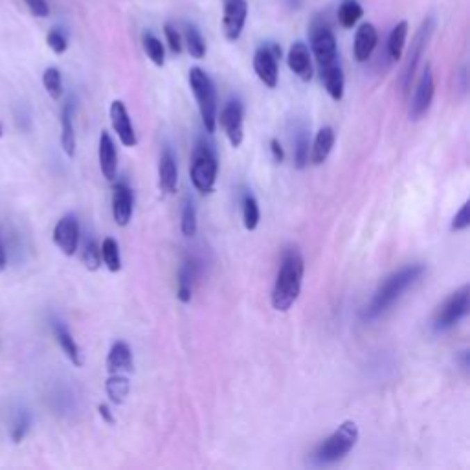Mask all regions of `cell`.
Returning a JSON list of instances; mask_svg holds the SVG:
<instances>
[{
  "label": "cell",
  "mask_w": 470,
  "mask_h": 470,
  "mask_svg": "<svg viewBox=\"0 0 470 470\" xmlns=\"http://www.w3.org/2000/svg\"><path fill=\"white\" fill-rule=\"evenodd\" d=\"M303 272H305V265H303L302 254L296 248H286L283 252L282 266L272 289V307L277 312H286L294 305L302 292Z\"/></svg>",
  "instance_id": "cell-1"
},
{
  "label": "cell",
  "mask_w": 470,
  "mask_h": 470,
  "mask_svg": "<svg viewBox=\"0 0 470 470\" xmlns=\"http://www.w3.org/2000/svg\"><path fill=\"white\" fill-rule=\"evenodd\" d=\"M423 274H424L423 265L403 266L400 270L389 274L377 289L373 300L369 302L368 309H366V318H368V320H375V318L382 316L384 312L388 311L389 307L394 305L397 300H400V296H403L404 292L408 291L410 286L414 285Z\"/></svg>",
  "instance_id": "cell-2"
},
{
  "label": "cell",
  "mask_w": 470,
  "mask_h": 470,
  "mask_svg": "<svg viewBox=\"0 0 470 470\" xmlns=\"http://www.w3.org/2000/svg\"><path fill=\"white\" fill-rule=\"evenodd\" d=\"M358 441V426L355 421H343L314 452V460L322 465H331L343 460Z\"/></svg>",
  "instance_id": "cell-3"
},
{
  "label": "cell",
  "mask_w": 470,
  "mask_h": 470,
  "mask_svg": "<svg viewBox=\"0 0 470 470\" xmlns=\"http://www.w3.org/2000/svg\"><path fill=\"white\" fill-rule=\"evenodd\" d=\"M189 87L193 90L199 113L208 133H215L217 129V94H215L213 81L202 68L193 67L189 70Z\"/></svg>",
  "instance_id": "cell-4"
},
{
  "label": "cell",
  "mask_w": 470,
  "mask_h": 470,
  "mask_svg": "<svg viewBox=\"0 0 470 470\" xmlns=\"http://www.w3.org/2000/svg\"><path fill=\"white\" fill-rule=\"evenodd\" d=\"M189 177L199 193L210 195L213 191L215 180H217V159L208 143H197L193 156H191Z\"/></svg>",
  "instance_id": "cell-5"
},
{
  "label": "cell",
  "mask_w": 470,
  "mask_h": 470,
  "mask_svg": "<svg viewBox=\"0 0 470 470\" xmlns=\"http://www.w3.org/2000/svg\"><path fill=\"white\" fill-rule=\"evenodd\" d=\"M470 307V286L463 285L455 292H452L445 300V303L435 311L434 327L435 331H446L463 320L469 314Z\"/></svg>",
  "instance_id": "cell-6"
},
{
  "label": "cell",
  "mask_w": 470,
  "mask_h": 470,
  "mask_svg": "<svg viewBox=\"0 0 470 470\" xmlns=\"http://www.w3.org/2000/svg\"><path fill=\"white\" fill-rule=\"evenodd\" d=\"M279 59H282V48L276 44H265L257 48L254 54V70L265 87L276 88L277 77H279V67H277Z\"/></svg>",
  "instance_id": "cell-7"
},
{
  "label": "cell",
  "mask_w": 470,
  "mask_h": 470,
  "mask_svg": "<svg viewBox=\"0 0 470 470\" xmlns=\"http://www.w3.org/2000/svg\"><path fill=\"white\" fill-rule=\"evenodd\" d=\"M311 48L320 68H325L332 65V63H338L337 39H334V33L329 30L327 26H318V28L312 30Z\"/></svg>",
  "instance_id": "cell-8"
},
{
  "label": "cell",
  "mask_w": 470,
  "mask_h": 470,
  "mask_svg": "<svg viewBox=\"0 0 470 470\" xmlns=\"http://www.w3.org/2000/svg\"><path fill=\"white\" fill-rule=\"evenodd\" d=\"M248 17V2L246 0H225L222 10V33L228 41H237L245 30Z\"/></svg>",
  "instance_id": "cell-9"
},
{
  "label": "cell",
  "mask_w": 470,
  "mask_h": 470,
  "mask_svg": "<svg viewBox=\"0 0 470 470\" xmlns=\"http://www.w3.org/2000/svg\"><path fill=\"white\" fill-rule=\"evenodd\" d=\"M435 94V81H434V72L432 67L426 65L423 76H421L417 87H415L414 99H412V107H410V118L412 120H421L424 114L428 113L430 105L434 102Z\"/></svg>",
  "instance_id": "cell-10"
},
{
  "label": "cell",
  "mask_w": 470,
  "mask_h": 470,
  "mask_svg": "<svg viewBox=\"0 0 470 470\" xmlns=\"http://www.w3.org/2000/svg\"><path fill=\"white\" fill-rule=\"evenodd\" d=\"M225 129L226 136L230 140L232 147H239L245 140V131H243V105L237 99H232L220 111V118H217Z\"/></svg>",
  "instance_id": "cell-11"
},
{
  "label": "cell",
  "mask_w": 470,
  "mask_h": 470,
  "mask_svg": "<svg viewBox=\"0 0 470 470\" xmlns=\"http://www.w3.org/2000/svg\"><path fill=\"white\" fill-rule=\"evenodd\" d=\"M54 243L65 256L72 257L79 246V222L76 215H65L54 228Z\"/></svg>",
  "instance_id": "cell-12"
},
{
  "label": "cell",
  "mask_w": 470,
  "mask_h": 470,
  "mask_svg": "<svg viewBox=\"0 0 470 470\" xmlns=\"http://www.w3.org/2000/svg\"><path fill=\"white\" fill-rule=\"evenodd\" d=\"M108 113H111V123H113L114 133L118 134L120 142H122L125 147H136L138 138H136V133H134L133 122H131V118H129L125 103L116 99V102L111 103V111H108Z\"/></svg>",
  "instance_id": "cell-13"
},
{
  "label": "cell",
  "mask_w": 470,
  "mask_h": 470,
  "mask_svg": "<svg viewBox=\"0 0 470 470\" xmlns=\"http://www.w3.org/2000/svg\"><path fill=\"white\" fill-rule=\"evenodd\" d=\"M432 28H434V24H432V21L428 19V21L423 22V26H421L419 31H417V35H415L414 44H412V50H410L406 72H404V88H406V90H408L410 83H412V79H414L415 70H417V65H419V59H421V56H423V50L426 48V44H428V39H430V35H432Z\"/></svg>",
  "instance_id": "cell-14"
},
{
  "label": "cell",
  "mask_w": 470,
  "mask_h": 470,
  "mask_svg": "<svg viewBox=\"0 0 470 470\" xmlns=\"http://www.w3.org/2000/svg\"><path fill=\"white\" fill-rule=\"evenodd\" d=\"M286 63H289V68H291L294 74H296L302 81H311L312 79V61H311V51L305 42L296 41L289 50V56H286Z\"/></svg>",
  "instance_id": "cell-15"
},
{
  "label": "cell",
  "mask_w": 470,
  "mask_h": 470,
  "mask_svg": "<svg viewBox=\"0 0 470 470\" xmlns=\"http://www.w3.org/2000/svg\"><path fill=\"white\" fill-rule=\"evenodd\" d=\"M378 42V33L377 28H375L371 22H362V24L357 28V33H355V59L358 63H366L371 57V54L375 51Z\"/></svg>",
  "instance_id": "cell-16"
},
{
  "label": "cell",
  "mask_w": 470,
  "mask_h": 470,
  "mask_svg": "<svg viewBox=\"0 0 470 470\" xmlns=\"http://www.w3.org/2000/svg\"><path fill=\"white\" fill-rule=\"evenodd\" d=\"M97 159H99V169L102 175L107 180L116 179L118 173V153H116V143H114L113 136L103 131L99 134V147H97Z\"/></svg>",
  "instance_id": "cell-17"
},
{
  "label": "cell",
  "mask_w": 470,
  "mask_h": 470,
  "mask_svg": "<svg viewBox=\"0 0 470 470\" xmlns=\"http://www.w3.org/2000/svg\"><path fill=\"white\" fill-rule=\"evenodd\" d=\"M134 369V360H133V351L129 348L127 342H118L113 343V348L107 355V371L108 375L122 373L129 375L133 373Z\"/></svg>",
  "instance_id": "cell-18"
},
{
  "label": "cell",
  "mask_w": 470,
  "mask_h": 470,
  "mask_svg": "<svg viewBox=\"0 0 470 470\" xmlns=\"http://www.w3.org/2000/svg\"><path fill=\"white\" fill-rule=\"evenodd\" d=\"M113 217L118 226H127L131 217H133V191L127 184L114 186Z\"/></svg>",
  "instance_id": "cell-19"
},
{
  "label": "cell",
  "mask_w": 470,
  "mask_h": 470,
  "mask_svg": "<svg viewBox=\"0 0 470 470\" xmlns=\"http://www.w3.org/2000/svg\"><path fill=\"white\" fill-rule=\"evenodd\" d=\"M179 184V169H177V159L169 147L164 149L159 164V186L164 193L171 195L177 191Z\"/></svg>",
  "instance_id": "cell-20"
},
{
  "label": "cell",
  "mask_w": 470,
  "mask_h": 470,
  "mask_svg": "<svg viewBox=\"0 0 470 470\" xmlns=\"http://www.w3.org/2000/svg\"><path fill=\"white\" fill-rule=\"evenodd\" d=\"M54 334H56V340L57 343H59V348L63 349V352L67 355L68 360H70L76 368H81L83 366V352H81V348L77 346V342L74 340V337L70 334V331H68L63 323L56 322L54 323Z\"/></svg>",
  "instance_id": "cell-21"
},
{
  "label": "cell",
  "mask_w": 470,
  "mask_h": 470,
  "mask_svg": "<svg viewBox=\"0 0 470 470\" xmlns=\"http://www.w3.org/2000/svg\"><path fill=\"white\" fill-rule=\"evenodd\" d=\"M320 72H322V81L325 85V90H327L329 96L334 102H340L343 97V87H346V79H343L340 63H332L329 67L320 68Z\"/></svg>",
  "instance_id": "cell-22"
},
{
  "label": "cell",
  "mask_w": 470,
  "mask_h": 470,
  "mask_svg": "<svg viewBox=\"0 0 470 470\" xmlns=\"http://www.w3.org/2000/svg\"><path fill=\"white\" fill-rule=\"evenodd\" d=\"M334 140H337V136H334V131L331 127H323L318 131L311 149L312 164L320 165L329 159V154H331L332 147H334Z\"/></svg>",
  "instance_id": "cell-23"
},
{
  "label": "cell",
  "mask_w": 470,
  "mask_h": 470,
  "mask_svg": "<svg viewBox=\"0 0 470 470\" xmlns=\"http://www.w3.org/2000/svg\"><path fill=\"white\" fill-rule=\"evenodd\" d=\"M195 279H197V263H195L193 259L184 261V265L180 266L179 289H177V298H179L182 303L191 302Z\"/></svg>",
  "instance_id": "cell-24"
},
{
  "label": "cell",
  "mask_w": 470,
  "mask_h": 470,
  "mask_svg": "<svg viewBox=\"0 0 470 470\" xmlns=\"http://www.w3.org/2000/svg\"><path fill=\"white\" fill-rule=\"evenodd\" d=\"M76 131H74V122H72V103L68 102L61 113V147L68 159L76 156Z\"/></svg>",
  "instance_id": "cell-25"
},
{
  "label": "cell",
  "mask_w": 470,
  "mask_h": 470,
  "mask_svg": "<svg viewBox=\"0 0 470 470\" xmlns=\"http://www.w3.org/2000/svg\"><path fill=\"white\" fill-rule=\"evenodd\" d=\"M105 391H107V397L113 404L125 403V399L129 397V391H131V382H129L127 375H108L107 382H105Z\"/></svg>",
  "instance_id": "cell-26"
},
{
  "label": "cell",
  "mask_w": 470,
  "mask_h": 470,
  "mask_svg": "<svg viewBox=\"0 0 470 470\" xmlns=\"http://www.w3.org/2000/svg\"><path fill=\"white\" fill-rule=\"evenodd\" d=\"M406 37H408V21H399L388 39V51L394 61H400L404 47H406Z\"/></svg>",
  "instance_id": "cell-27"
},
{
  "label": "cell",
  "mask_w": 470,
  "mask_h": 470,
  "mask_svg": "<svg viewBox=\"0 0 470 470\" xmlns=\"http://www.w3.org/2000/svg\"><path fill=\"white\" fill-rule=\"evenodd\" d=\"M364 10L358 0H343L340 8H338V21L343 28H352L357 26V22L362 19Z\"/></svg>",
  "instance_id": "cell-28"
},
{
  "label": "cell",
  "mask_w": 470,
  "mask_h": 470,
  "mask_svg": "<svg viewBox=\"0 0 470 470\" xmlns=\"http://www.w3.org/2000/svg\"><path fill=\"white\" fill-rule=\"evenodd\" d=\"M99 254H102V261L111 272H118L122 268V256H120V246H118L116 239L105 237L99 246Z\"/></svg>",
  "instance_id": "cell-29"
},
{
  "label": "cell",
  "mask_w": 470,
  "mask_h": 470,
  "mask_svg": "<svg viewBox=\"0 0 470 470\" xmlns=\"http://www.w3.org/2000/svg\"><path fill=\"white\" fill-rule=\"evenodd\" d=\"M142 44H143V50H145V54H147L149 59H151V61H153L156 67H164L165 50H164V44H162V41H160V39H156L153 33H143Z\"/></svg>",
  "instance_id": "cell-30"
},
{
  "label": "cell",
  "mask_w": 470,
  "mask_h": 470,
  "mask_svg": "<svg viewBox=\"0 0 470 470\" xmlns=\"http://www.w3.org/2000/svg\"><path fill=\"white\" fill-rule=\"evenodd\" d=\"M186 47L193 59H202L206 56V42L197 30V26H186Z\"/></svg>",
  "instance_id": "cell-31"
},
{
  "label": "cell",
  "mask_w": 470,
  "mask_h": 470,
  "mask_svg": "<svg viewBox=\"0 0 470 470\" xmlns=\"http://www.w3.org/2000/svg\"><path fill=\"white\" fill-rule=\"evenodd\" d=\"M42 85H44L48 96H50L51 99H56L57 102V99L63 96V77L61 72L57 70V68L50 67L44 70V74H42Z\"/></svg>",
  "instance_id": "cell-32"
},
{
  "label": "cell",
  "mask_w": 470,
  "mask_h": 470,
  "mask_svg": "<svg viewBox=\"0 0 470 470\" xmlns=\"http://www.w3.org/2000/svg\"><path fill=\"white\" fill-rule=\"evenodd\" d=\"M197 210H195L193 202L189 199L184 200L182 206V217H180V230L184 237H195L197 234Z\"/></svg>",
  "instance_id": "cell-33"
},
{
  "label": "cell",
  "mask_w": 470,
  "mask_h": 470,
  "mask_svg": "<svg viewBox=\"0 0 470 470\" xmlns=\"http://www.w3.org/2000/svg\"><path fill=\"white\" fill-rule=\"evenodd\" d=\"M243 220L246 230H256L259 225V204L252 195H246L243 200Z\"/></svg>",
  "instance_id": "cell-34"
},
{
  "label": "cell",
  "mask_w": 470,
  "mask_h": 470,
  "mask_svg": "<svg viewBox=\"0 0 470 470\" xmlns=\"http://www.w3.org/2000/svg\"><path fill=\"white\" fill-rule=\"evenodd\" d=\"M311 145H309V134L307 131H300L296 138V147H294V165L298 169H303L309 164L311 159Z\"/></svg>",
  "instance_id": "cell-35"
},
{
  "label": "cell",
  "mask_w": 470,
  "mask_h": 470,
  "mask_svg": "<svg viewBox=\"0 0 470 470\" xmlns=\"http://www.w3.org/2000/svg\"><path fill=\"white\" fill-rule=\"evenodd\" d=\"M81 259H83V265L87 266L90 272H96L97 268H99V265H102V254H99V246H97L96 241L90 239L85 243Z\"/></svg>",
  "instance_id": "cell-36"
},
{
  "label": "cell",
  "mask_w": 470,
  "mask_h": 470,
  "mask_svg": "<svg viewBox=\"0 0 470 470\" xmlns=\"http://www.w3.org/2000/svg\"><path fill=\"white\" fill-rule=\"evenodd\" d=\"M47 42L48 47L51 48V50L56 51L57 56H61V54H65L68 48V41H67V35L63 33L59 28H54V30L48 31V37H47Z\"/></svg>",
  "instance_id": "cell-37"
},
{
  "label": "cell",
  "mask_w": 470,
  "mask_h": 470,
  "mask_svg": "<svg viewBox=\"0 0 470 470\" xmlns=\"http://www.w3.org/2000/svg\"><path fill=\"white\" fill-rule=\"evenodd\" d=\"M470 226V202H463V206L460 208V211L454 215L452 219V230L454 232H463Z\"/></svg>",
  "instance_id": "cell-38"
},
{
  "label": "cell",
  "mask_w": 470,
  "mask_h": 470,
  "mask_svg": "<svg viewBox=\"0 0 470 470\" xmlns=\"http://www.w3.org/2000/svg\"><path fill=\"white\" fill-rule=\"evenodd\" d=\"M28 428H30V417L26 414L19 415L15 424H13V428H11V439L15 443H21L26 437V434H28Z\"/></svg>",
  "instance_id": "cell-39"
},
{
  "label": "cell",
  "mask_w": 470,
  "mask_h": 470,
  "mask_svg": "<svg viewBox=\"0 0 470 470\" xmlns=\"http://www.w3.org/2000/svg\"><path fill=\"white\" fill-rule=\"evenodd\" d=\"M164 33L171 51H173V54H180V51H182V37H180V33L177 31V28H173L171 24H165Z\"/></svg>",
  "instance_id": "cell-40"
},
{
  "label": "cell",
  "mask_w": 470,
  "mask_h": 470,
  "mask_svg": "<svg viewBox=\"0 0 470 470\" xmlns=\"http://www.w3.org/2000/svg\"><path fill=\"white\" fill-rule=\"evenodd\" d=\"M26 6L35 17H48L50 15V8H48L47 0H26Z\"/></svg>",
  "instance_id": "cell-41"
},
{
  "label": "cell",
  "mask_w": 470,
  "mask_h": 470,
  "mask_svg": "<svg viewBox=\"0 0 470 470\" xmlns=\"http://www.w3.org/2000/svg\"><path fill=\"white\" fill-rule=\"evenodd\" d=\"M270 151H272V154H274V160H276V162H283L285 153H283V147H282V143H279V140H276V138L270 140Z\"/></svg>",
  "instance_id": "cell-42"
},
{
  "label": "cell",
  "mask_w": 470,
  "mask_h": 470,
  "mask_svg": "<svg viewBox=\"0 0 470 470\" xmlns=\"http://www.w3.org/2000/svg\"><path fill=\"white\" fill-rule=\"evenodd\" d=\"M97 412H99V415H102V419L105 421V423L114 424V415L107 404H99V406H97Z\"/></svg>",
  "instance_id": "cell-43"
},
{
  "label": "cell",
  "mask_w": 470,
  "mask_h": 470,
  "mask_svg": "<svg viewBox=\"0 0 470 470\" xmlns=\"http://www.w3.org/2000/svg\"><path fill=\"white\" fill-rule=\"evenodd\" d=\"M6 266H8V256H6L4 245L0 243V272H4Z\"/></svg>",
  "instance_id": "cell-44"
},
{
  "label": "cell",
  "mask_w": 470,
  "mask_h": 470,
  "mask_svg": "<svg viewBox=\"0 0 470 470\" xmlns=\"http://www.w3.org/2000/svg\"><path fill=\"white\" fill-rule=\"evenodd\" d=\"M2 134H4V127H2V123H0V138H2Z\"/></svg>",
  "instance_id": "cell-45"
}]
</instances>
